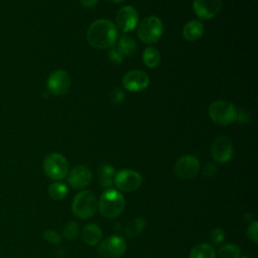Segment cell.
I'll return each mask as SVG.
<instances>
[{
	"instance_id": "29",
	"label": "cell",
	"mask_w": 258,
	"mask_h": 258,
	"mask_svg": "<svg viewBox=\"0 0 258 258\" xmlns=\"http://www.w3.org/2000/svg\"><path fill=\"white\" fill-rule=\"evenodd\" d=\"M108 56H109V59L114 62V63H121L123 61V58L124 56L121 54V52L117 49V47H113L109 50V53H108Z\"/></svg>"
},
{
	"instance_id": "17",
	"label": "cell",
	"mask_w": 258,
	"mask_h": 258,
	"mask_svg": "<svg viewBox=\"0 0 258 258\" xmlns=\"http://www.w3.org/2000/svg\"><path fill=\"white\" fill-rule=\"evenodd\" d=\"M204 24L199 20H189L182 28V35L186 40L194 41L202 37Z\"/></svg>"
},
{
	"instance_id": "21",
	"label": "cell",
	"mask_w": 258,
	"mask_h": 258,
	"mask_svg": "<svg viewBox=\"0 0 258 258\" xmlns=\"http://www.w3.org/2000/svg\"><path fill=\"white\" fill-rule=\"evenodd\" d=\"M142 59L146 67L153 69L156 68L160 62V53L156 47L148 46L143 51Z\"/></svg>"
},
{
	"instance_id": "12",
	"label": "cell",
	"mask_w": 258,
	"mask_h": 258,
	"mask_svg": "<svg viewBox=\"0 0 258 258\" xmlns=\"http://www.w3.org/2000/svg\"><path fill=\"white\" fill-rule=\"evenodd\" d=\"M122 85L127 91L141 92L148 87L149 77L143 71L133 70L123 76Z\"/></svg>"
},
{
	"instance_id": "33",
	"label": "cell",
	"mask_w": 258,
	"mask_h": 258,
	"mask_svg": "<svg viewBox=\"0 0 258 258\" xmlns=\"http://www.w3.org/2000/svg\"><path fill=\"white\" fill-rule=\"evenodd\" d=\"M98 1L99 0H80V3L86 8H92L98 3Z\"/></svg>"
},
{
	"instance_id": "35",
	"label": "cell",
	"mask_w": 258,
	"mask_h": 258,
	"mask_svg": "<svg viewBox=\"0 0 258 258\" xmlns=\"http://www.w3.org/2000/svg\"><path fill=\"white\" fill-rule=\"evenodd\" d=\"M106 1H108L110 3H121V2H124L126 0H106Z\"/></svg>"
},
{
	"instance_id": "27",
	"label": "cell",
	"mask_w": 258,
	"mask_h": 258,
	"mask_svg": "<svg viewBox=\"0 0 258 258\" xmlns=\"http://www.w3.org/2000/svg\"><path fill=\"white\" fill-rule=\"evenodd\" d=\"M246 234L248 239L251 240L253 243L256 244L258 242V223L256 221L249 223Z\"/></svg>"
},
{
	"instance_id": "18",
	"label": "cell",
	"mask_w": 258,
	"mask_h": 258,
	"mask_svg": "<svg viewBox=\"0 0 258 258\" xmlns=\"http://www.w3.org/2000/svg\"><path fill=\"white\" fill-rule=\"evenodd\" d=\"M99 182L102 187H110L114 182L115 168L109 163H103L98 170Z\"/></svg>"
},
{
	"instance_id": "26",
	"label": "cell",
	"mask_w": 258,
	"mask_h": 258,
	"mask_svg": "<svg viewBox=\"0 0 258 258\" xmlns=\"http://www.w3.org/2000/svg\"><path fill=\"white\" fill-rule=\"evenodd\" d=\"M209 239H210V242L212 244H215V245H218V244L222 243L224 241V239H225V232H224V230L221 229V228H215L209 234Z\"/></svg>"
},
{
	"instance_id": "8",
	"label": "cell",
	"mask_w": 258,
	"mask_h": 258,
	"mask_svg": "<svg viewBox=\"0 0 258 258\" xmlns=\"http://www.w3.org/2000/svg\"><path fill=\"white\" fill-rule=\"evenodd\" d=\"M114 183L123 191H134L142 184V176L135 170L122 169L115 173Z\"/></svg>"
},
{
	"instance_id": "16",
	"label": "cell",
	"mask_w": 258,
	"mask_h": 258,
	"mask_svg": "<svg viewBox=\"0 0 258 258\" xmlns=\"http://www.w3.org/2000/svg\"><path fill=\"white\" fill-rule=\"evenodd\" d=\"M82 240L90 246L97 245L102 240V230L96 224H88L82 229Z\"/></svg>"
},
{
	"instance_id": "22",
	"label": "cell",
	"mask_w": 258,
	"mask_h": 258,
	"mask_svg": "<svg viewBox=\"0 0 258 258\" xmlns=\"http://www.w3.org/2000/svg\"><path fill=\"white\" fill-rule=\"evenodd\" d=\"M146 226V221L142 217L135 218L131 222H129L125 228V234L129 238L136 237L139 235L145 228Z\"/></svg>"
},
{
	"instance_id": "5",
	"label": "cell",
	"mask_w": 258,
	"mask_h": 258,
	"mask_svg": "<svg viewBox=\"0 0 258 258\" xmlns=\"http://www.w3.org/2000/svg\"><path fill=\"white\" fill-rule=\"evenodd\" d=\"M163 32L162 21L156 16L144 18L137 27V34L141 41L151 44L159 40Z\"/></svg>"
},
{
	"instance_id": "9",
	"label": "cell",
	"mask_w": 258,
	"mask_h": 258,
	"mask_svg": "<svg viewBox=\"0 0 258 258\" xmlns=\"http://www.w3.org/2000/svg\"><path fill=\"white\" fill-rule=\"evenodd\" d=\"M72 79L64 70H56L50 74L47 79V89L49 93L55 96L67 94L71 88Z\"/></svg>"
},
{
	"instance_id": "4",
	"label": "cell",
	"mask_w": 258,
	"mask_h": 258,
	"mask_svg": "<svg viewBox=\"0 0 258 258\" xmlns=\"http://www.w3.org/2000/svg\"><path fill=\"white\" fill-rule=\"evenodd\" d=\"M237 113L236 107L224 100L215 101L209 107V116L218 125H230L236 120Z\"/></svg>"
},
{
	"instance_id": "13",
	"label": "cell",
	"mask_w": 258,
	"mask_h": 258,
	"mask_svg": "<svg viewBox=\"0 0 258 258\" xmlns=\"http://www.w3.org/2000/svg\"><path fill=\"white\" fill-rule=\"evenodd\" d=\"M138 23V13L132 6H124L117 12L116 27L123 32L132 31Z\"/></svg>"
},
{
	"instance_id": "3",
	"label": "cell",
	"mask_w": 258,
	"mask_h": 258,
	"mask_svg": "<svg viewBox=\"0 0 258 258\" xmlns=\"http://www.w3.org/2000/svg\"><path fill=\"white\" fill-rule=\"evenodd\" d=\"M97 209L98 201L91 190H82L74 198L72 212L81 220H86L94 216Z\"/></svg>"
},
{
	"instance_id": "36",
	"label": "cell",
	"mask_w": 258,
	"mask_h": 258,
	"mask_svg": "<svg viewBox=\"0 0 258 258\" xmlns=\"http://www.w3.org/2000/svg\"><path fill=\"white\" fill-rule=\"evenodd\" d=\"M239 258H249V257H246V256H242V257H241V256H240Z\"/></svg>"
},
{
	"instance_id": "25",
	"label": "cell",
	"mask_w": 258,
	"mask_h": 258,
	"mask_svg": "<svg viewBox=\"0 0 258 258\" xmlns=\"http://www.w3.org/2000/svg\"><path fill=\"white\" fill-rule=\"evenodd\" d=\"M62 233H63V236L67 240H69V241L75 240L79 235V225H78V223L75 222V221L68 222L66 224V226L63 227Z\"/></svg>"
},
{
	"instance_id": "11",
	"label": "cell",
	"mask_w": 258,
	"mask_h": 258,
	"mask_svg": "<svg viewBox=\"0 0 258 258\" xmlns=\"http://www.w3.org/2000/svg\"><path fill=\"white\" fill-rule=\"evenodd\" d=\"M234 148L231 140L226 136L217 137L211 146V155L219 163H226L231 160Z\"/></svg>"
},
{
	"instance_id": "14",
	"label": "cell",
	"mask_w": 258,
	"mask_h": 258,
	"mask_svg": "<svg viewBox=\"0 0 258 258\" xmlns=\"http://www.w3.org/2000/svg\"><path fill=\"white\" fill-rule=\"evenodd\" d=\"M92 178L93 172L91 168L86 165H78L69 172L68 182L73 188L82 189L89 185Z\"/></svg>"
},
{
	"instance_id": "24",
	"label": "cell",
	"mask_w": 258,
	"mask_h": 258,
	"mask_svg": "<svg viewBox=\"0 0 258 258\" xmlns=\"http://www.w3.org/2000/svg\"><path fill=\"white\" fill-rule=\"evenodd\" d=\"M219 255L221 258H239L241 250L235 244H226L220 248Z\"/></svg>"
},
{
	"instance_id": "34",
	"label": "cell",
	"mask_w": 258,
	"mask_h": 258,
	"mask_svg": "<svg viewBox=\"0 0 258 258\" xmlns=\"http://www.w3.org/2000/svg\"><path fill=\"white\" fill-rule=\"evenodd\" d=\"M244 218H245V221H247V222H252V220H253V215L251 214V213H246L245 214V216H244Z\"/></svg>"
},
{
	"instance_id": "20",
	"label": "cell",
	"mask_w": 258,
	"mask_h": 258,
	"mask_svg": "<svg viewBox=\"0 0 258 258\" xmlns=\"http://www.w3.org/2000/svg\"><path fill=\"white\" fill-rule=\"evenodd\" d=\"M117 49L121 52L123 56H131L135 53L137 49V44L132 37L123 35L118 41Z\"/></svg>"
},
{
	"instance_id": "31",
	"label": "cell",
	"mask_w": 258,
	"mask_h": 258,
	"mask_svg": "<svg viewBox=\"0 0 258 258\" xmlns=\"http://www.w3.org/2000/svg\"><path fill=\"white\" fill-rule=\"evenodd\" d=\"M217 173V166L213 162L207 163L203 168V174L205 177H213Z\"/></svg>"
},
{
	"instance_id": "15",
	"label": "cell",
	"mask_w": 258,
	"mask_h": 258,
	"mask_svg": "<svg viewBox=\"0 0 258 258\" xmlns=\"http://www.w3.org/2000/svg\"><path fill=\"white\" fill-rule=\"evenodd\" d=\"M192 7L199 18L211 19L220 12L222 0H194Z\"/></svg>"
},
{
	"instance_id": "28",
	"label": "cell",
	"mask_w": 258,
	"mask_h": 258,
	"mask_svg": "<svg viewBox=\"0 0 258 258\" xmlns=\"http://www.w3.org/2000/svg\"><path fill=\"white\" fill-rule=\"evenodd\" d=\"M43 238L51 244H59L61 242L60 235L54 230H45L43 232Z\"/></svg>"
},
{
	"instance_id": "6",
	"label": "cell",
	"mask_w": 258,
	"mask_h": 258,
	"mask_svg": "<svg viewBox=\"0 0 258 258\" xmlns=\"http://www.w3.org/2000/svg\"><path fill=\"white\" fill-rule=\"evenodd\" d=\"M42 166L44 173L53 180H60L64 178L69 171V163L66 157L56 152L46 155Z\"/></svg>"
},
{
	"instance_id": "2",
	"label": "cell",
	"mask_w": 258,
	"mask_h": 258,
	"mask_svg": "<svg viewBox=\"0 0 258 258\" xmlns=\"http://www.w3.org/2000/svg\"><path fill=\"white\" fill-rule=\"evenodd\" d=\"M98 208L105 218H116L125 208L124 197L118 190L109 187L103 191L98 202Z\"/></svg>"
},
{
	"instance_id": "30",
	"label": "cell",
	"mask_w": 258,
	"mask_h": 258,
	"mask_svg": "<svg viewBox=\"0 0 258 258\" xmlns=\"http://www.w3.org/2000/svg\"><path fill=\"white\" fill-rule=\"evenodd\" d=\"M124 98H125L124 93H123V91H122L121 89H119V88H115V89L113 90V92L111 93V101H112V103H114V104H117V105L121 104V103L124 101Z\"/></svg>"
},
{
	"instance_id": "32",
	"label": "cell",
	"mask_w": 258,
	"mask_h": 258,
	"mask_svg": "<svg viewBox=\"0 0 258 258\" xmlns=\"http://www.w3.org/2000/svg\"><path fill=\"white\" fill-rule=\"evenodd\" d=\"M236 120H238L242 124H247L249 122V120H250V115H249L248 111L245 110V109L241 110L239 113H237Z\"/></svg>"
},
{
	"instance_id": "7",
	"label": "cell",
	"mask_w": 258,
	"mask_h": 258,
	"mask_svg": "<svg viewBox=\"0 0 258 258\" xmlns=\"http://www.w3.org/2000/svg\"><path fill=\"white\" fill-rule=\"evenodd\" d=\"M126 248L125 239L121 236L113 235L99 243L97 253L101 258H119L125 253Z\"/></svg>"
},
{
	"instance_id": "10",
	"label": "cell",
	"mask_w": 258,
	"mask_h": 258,
	"mask_svg": "<svg viewBox=\"0 0 258 258\" xmlns=\"http://www.w3.org/2000/svg\"><path fill=\"white\" fill-rule=\"evenodd\" d=\"M200 170V162L197 157L192 155H182L176 161L174 166V173L180 179L194 178Z\"/></svg>"
},
{
	"instance_id": "1",
	"label": "cell",
	"mask_w": 258,
	"mask_h": 258,
	"mask_svg": "<svg viewBox=\"0 0 258 258\" xmlns=\"http://www.w3.org/2000/svg\"><path fill=\"white\" fill-rule=\"evenodd\" d=\"M118 37L116 25L108 19L94 21L87 31L88 42L96 48L104 49L112 47Z\"/></svg>"
},
{
	"instance_id": "23",
	"label": "cell",
	"mask_w": 258,
	"mask_h": 258,
	"mask_svg": "<svg viewBox=\"0 0 258 258\" xmlns=\"http://www.w3.org/2000/svg\"><path fill=\"white\" fill-rule=\"evenodd\" d=\"M68 191H69L68 186L64 183L58 182V181L51 183L47 189L48 196L54 201H60L64 199L68 195Z\"/></svg>"
},
{
	"instance_id": "19",
	"label": "cell",
	"mask_w": 258,
	"mask_h": 258,
	"mask_svg": "<svg viewBox=\"0 0 258 258\" xmlns=\"http://www.w3.org/2000/svg\"><path fill=\"white\" fill-rule=\"evenodd\" d=\"M189 258H216V251L210 244H199L190 250Z\"/></svg>"
}]
</instances>
